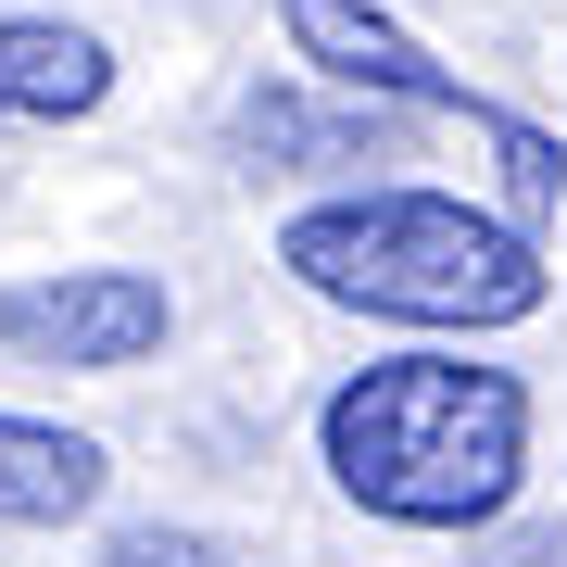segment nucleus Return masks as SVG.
Here are the masks:
<instances>
[{
	"label": "nucleus",
	"mask_w": 567,
	"mask_h": 567,
	"mask_svg": "<svg viewBox=\"0 0 567 567\" xmlns=\"http://www.w3.org/2000/svg\"><path fill=\"white\" fill-rule=\"evenodd\" d=\"M278 25H290V63H316L341 102H379V114H442L466 126L492 164H505V227H543L567 215V140L555 126H529L517 102H492V89H466L442 51L416 39L391 0H278Z\"/></svg>",
	"instance_id": "3"
},
{
	"label": "nucleus",
	"mask_w": 567,
	"mask_h": 567,
	"mask_svg": "<svg viewBox=\"0 0 567 567\" xmlns=\"http://www.w3.org/2000/svg\"><path fill=\"white\" fill-rule=\"evenodd\" d=\"M102 102H114V51H102V25L0 13V126H89Z\"/></svg>",
	"instance_id": "6"
},
{
	"label": "nucleus",
	"mask_w": 567,
	"mask_h": 567,
	"mask_svg": "<svg viewBox=\"0 0 567 567\" xmlns=\"http://www.w3.org/2000/svg\"><path fill=\"white\" fill-rule=\"evenodd\" d=\"M278 265L341 316H391V328H529L555 303V252L505 227V203H454V189H328L278 227Z\"/></svg>",
	"instance_id": "2"
},
{
	"label": "nucleus",
	"mask_w": 567,
	"mask_h": 567,
	"mask_svg": "<svg viewBox=\"0 0 567 567\" xmlns=\"http://www.w3.org/2000/svg\"><path fill=\"white\" fill-rule=\"evenodd\" d=\"M227 152L252 164V177H353V164L391 152V114L379 102H316V89H240V114H227Z\"/></svg>",
	"instance_id": "5"
},
{
	"label": "nucleus",
	"mask_w": 567,
	"mask_h": 567,
	"mask_svg": "<svg viewBox=\"0 0 567 567\" xmlns=\"http://www.w3.org/2000/svg\"><path fill=\"white\" fill-rule=\"evenodd\" d=\"M89 567H252V555L215 543V529H164V517H152V529H114Z\"/></svg>",
	"instance_id": "8"
},
{
	"label": "nucleus",
	"mask_w": 567,
	"mask_h": 567,
	"mask_svg": "<svg viewBox=\"0 0 567 567\" xmlns=\"http://www.w3.org/2000/svg\"><path fill=\"white\" fill-rule=\"evenodd\" d=\"M480 567H567V529H492Z\"/></svg>",
	"instance_id": "9"
},
{
	"label": "nucleus",
	"mask_w": 567,
	"mask_h": 567,
	"mask_svg": "<svg viewBox=\"0 0 567 567\" xmlns=\"http://www.w3.org/2000/svg\"><path fill=\"white\" fill-rule=\"evenodd\" d=\"M102 492H114V454L89 442V429L0 416V529H76Z\"/></svg>",
	"instance_id": "7"
},
{
	"label": "nucleus",
	"mask_w": 567,
	"mask_h": 567,
	"mask_svg": "<svg viewBox=\"0 0 567 567\" xmlns=\"http://www.w3.org/2000/svg\"><path fill=\"white\" fill-rule=\"evenodd\" d=\"M177 341V290L140 265H63V278H13L0 290V353L25 365H76V379H126Z\"/></svg>",
	"instance_id": "4"
},
{
	"label": "nucleus",
	"mask_w": 567,
	"mask_h": 567,
	"mask_svg": "<svg viewBox=\"0 0 567 567\" xmlns=\"http://www.w3.org/2000/svg\"><path fill=\"white\" fill-rule=\"evenodd\" d=\"M316 466L379 529L492 543L529 492V379L480 353H379L316 404Z\"/></svg>",
	"instance_id": "1"
}]
</instances>
